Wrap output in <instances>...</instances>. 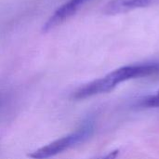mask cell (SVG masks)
I'll list each match as a JSON object with an SVG mask.
<instances>
[{
	"mask_svg": "<svg viewBox=\"0 0 159 159\" xmlns=\"http://www.w3.org/2000/svg\"><path fill=\"white\" fill-rule=\"evenodd\" d=\"M158 4L159 0H111L104 6L103 11L107 15H116Z\"/></svg>",
	"mask_w": 159,
	"mask_h": 159,
	"instance_id": "obj_4",
	"label": "cell"
},
{
	"mask_svg": "<svg viewBox=\"0 0 159 159\" xmlns=\"http://www.w3.org/2000/svg\"><path fill=\"white\" fill-rule=\"evenodd\" d=\"M119 155V151L118 150H115L111 153H109L108 155H106L105 157H103L101 159H116L117 157Z\"/></svg>",
	"mask_w": 159,
	"mask_h": 159,
	"instance_id": "obj_6",
	"label": "cell"
},
{
	"mask_svg": "<svg viewBox=\"0 0 159 159\" xmlns=\"http://www.w3.org/2000/svg\"><path fill=\"white\" fill-rule=\"evenodd\" d=\"M157 72H159V63L157 62L122 66L110 72L102 77L97 78L80 87L74 93V98L76 100H83L96 95L107 93L112 91L120 83L130 79L148 76Z\"/></svg>",
	"mask_w": 159,
	"mask_h": 159,
	"instance_id": "obj_1",
	"label": "cell"
},
{
	"mask_svg": "<svg viewBox=\"0 0 159 159\" xmlns=\"http://www.w3.org/2000/svg\"><path fill=\"white\" fill-rule=\"evenodd\" d=\"M141 105L147 108H159V90L141 101Z\"/></svg>",
	"mask_w": 159,
	"mask_h": 159,
	"instance_id": "obj_5",
	"label": "cell"
},
{
	"mask_svg": "<svg viewBox=\"0 0 159 159\" xmlns=\"http://www.w3.org/2000/svg\"><path fill=\"white\" fill-rule=\"evenodd\" d=\"M94 127L91 122L85 123L76 131L72 132L64 137H61L48 145H45L32 153L28 154V157L31 159H48L54 157L64 151L84 143L93 133Z\"/></svg>",
	"mask_w": 159,
	"mask_h": 159,
	"instance_id": "obj_2",
	"label": "cell"
},
{
	"mask_svg": "<svg viewBox=\"0 0 159 159\" xmlns=\"http://www.w3.org/2000/svg\"><path fill=\"white\" fill-rule=\"evenodd\" d=\"M89 0H68L50 16V18L44 25V30H51L59 24L62 23L64 20H68L70 17L75 14Z\"/></svg>",
	"mask_w": 159,
	"mask_h": 159,
	"instance_id": "obj_3",
	"label": "cell"
}]
</instances>
